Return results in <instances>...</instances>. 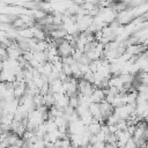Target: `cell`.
<instances>
[{
  "instance_id": "2",
  "label": "cell",
  "mask_w": 148,
  "mask_h": 148,
  "mask_svg": "<svg viewBox=\"0 0 148 148\" xmlns=\"http://www.w3.org/2000/svg\"><path fill=\"white\" fill-rule=\"evenodd\" d=\"M105 148H118L117 145H112V143H105Z\"/></svg>"
},
{
  "instance_id": "1",
  "label": "cell",
  "mask_w": 148,
  "mask_h": 148,
  "mask_svg": "<svg viewBox=\"0 0 148 148\" xmlns=\"http://www.w3.org/2000/svg\"><path fill=\"white\" fill-rule=\"evenodd\" d=\"M124 148H138V147H136L135 141L133 140V138H131V139L126 142V145H125V147H124Z\"/></svg>"
}]
</instances>
